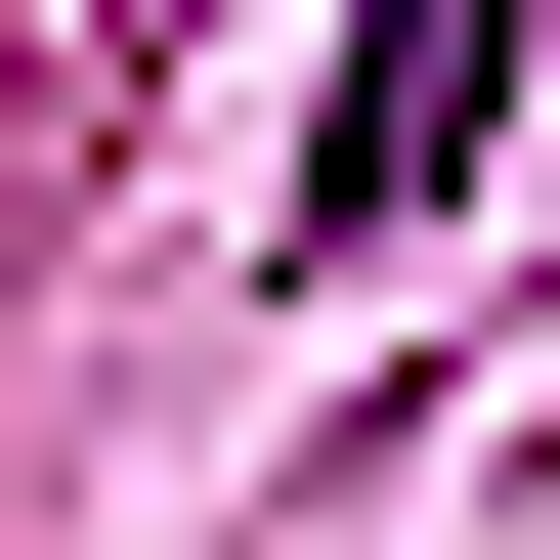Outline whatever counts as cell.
Masks as SVG:
<instances>
[{"label": "cell", "mask_w": 560, "mask_h": 560, "mask_svg": "<svg viewBox=\"0 0 560 560\" xmlns=\"http://www.w3.org/2000/svg\"><path fill=\"white\" fill-rule=\"evenodd\" d=\"M475 130H517V0H346V86H302V215H475Z\"/></svg>", "instance_id": "1"}]
</instances>
